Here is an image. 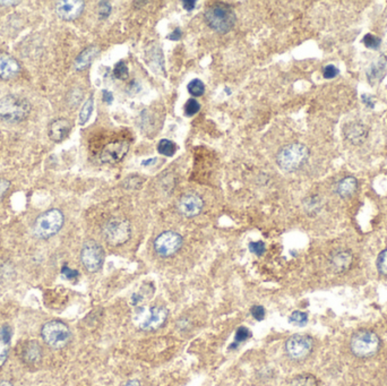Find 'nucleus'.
Listing matches in <instances>:
<instances>
[{
	"label": "nucleus",
	"instance_id": "obj_41",
	"mask_svg": "<svg viewBox=\"0 0 387 386\" xmlns=\"http://www.w3.org/2000/svg\"><path fill=\"white\" fill-rule=\"evenodd\" d=\"M9 188V181L5 180V179H0V198L3 194L6 193V190Z\"/></svg>",
	"mask_w": 387,
	"mask_h": 386
},
{
	"label": "nucleus",
	"instance_id": "obj_34",
	"mask_svg": "<svg viewBox=\"0 0 387 386\" xmlns=\"http://www.w3.org/2000/svg\"><path fill=\"white\" fill-rule=\"evenodd\" d=\"M250 313H251V316L254 317L256 321H263L264 318H265V315H266L265 309H264L263 306L251 307Z\"/></svg>",
	"mask_w": 387,
	"mask_h": 386
},
{
	"label": "nucleus",
	"instance_id": "obj_8",
	"mask_svg": "<svg viewBox=\"0 0 387 386\" xmlns=\"http://www.w3.org/2000/svg\"><path fill=\"white\" fill-rule=\"evenodd\" d=\"M103 235L107 242L111 246H120L127 242L132 235V228L128 220L116 217L110 220L103 229Z\"/></svg>",
	"mask_w": 387,
	"mask_h": 386
},
{
	"label": "nucleus",
	"instance_id": "obj_26",
	"mask_svg": "<svg viewBox=\"0 0 387 386\" xmlns=\"http://www.w3.org/2000/svg\"><path fill=\"white\" fill-rule=\"evenodd\" d=\"M188 92L191 93L193 96H200L205 92V85L200 80H193L191 83L188 84Z\"/></svg>",
	"mask_w": 387,
	"mask_h": 386
},
{
	"label": "nucleus",
	"instance_id": "obj_16",
	"mask_svg": "<svg viewBox=\"0 0 387 386\" xmlns=\"http://www.w3.org/2000/svg\"><path fill=\"white\" fill-rule=\"evenodd\" d=\"M21 67L12 56L0 54V77L3 80H10L18 75Z\"/></svg>",
	"mask_w": 387,
	"mask_h": 386
},
{
	"label": "nucleus",
	"instance_id": "obj_22",
	"mask_svg": "<svg viewBox=\"0 0 387 386\" xmlns=\"http://www.w3.org/2000/svg\"><path fill=\"white\" fill-rule=\"evenodd\" d=\"M23 358L25 362L35 363L41 359V349L36 342H31L26 346L23 352Z\"/></svg>",
	"mask_w": 387,
	"mask_h": 386
},
{
	"label": "nucleus",
	"instance_id": "obj_5",
	"mask_svg": "<svg viewBox=\"0 0 387 386\" xmlns=\"http://www.w3.org/2000/svg\"><path fill=\"white\" fill-rule=\"evenodd\" d=\"M166 317H168V310L165 307L152 306L140 307L134 316V320L140 329L155 331L165 324Z\"/></svg>",
	"mask_w": 387,
	"mask_h": 386
},
{
	"label": "nucleus",
	"instance_id": "obj_29",
	"mask_svg": "<svg viewBox=\"0 0 387 386\" xmlns=\"http://www.w3.org/2000/svg\"><path fill=\"white\" fill-rule=\"evenodd\" d=\"M113 75L118 80H126L128 77V67L124 61L118 62L113 69Z\"/></svg>",
	"mask_w": 387,
	"mask_h": 386
},
{
	"label": "nucleus",
	"instance_id": "obj_15",
	"mask_svg": "<svg viewBox=\"0 0 387 386\" xmlns=\"http://www.w3.org/2000/svg\"><path fill=\"white\" fill-rule=\"evenodd\" d=\"M343 136L353 145L362 144L368 136V128L362 122H349L343 128Z\"/></svg>",
	"mask_w": 387,
	"mask_h": 386
},
{
	"label": "nucleus",
	"instance_id": "obj_30",
	"mask_svg": "<svg viewBox=\"0 0 387 386\" xmlns=\"http://www.w3.org/2000/svg\"><path fill=\"white\" fill-rule=\"evenodd\" d=\"M362 42H363L364 46L369 49H378L379 47H381V39L374 34H370V33H368V34L364 35Z\"/></svg>",
	"mask_w": 387,
	"mask_h": 386
},
{
	"label": "nucleus",
	"instance_id": "obj_18",
	"mask_svg": "<svg viewBox=\"0 0 387 386\" xmlns=\"http://www.w3.org/2000/svg\"><path fill=\"white\" fill-rule=\"evenodd\" d=\"M352 255L347 250H338L331 256V266L337 273L345 272L352 264Z\"/></svg>",
	"mask_w": 387,
	"mask_h": 386
},
{
	"label": "nucleus",
	"instance_id": "obj_45",
	"mask_svg": "<svg viewBox=\"0 0 387 386\" xmlns=\"http://www.w3.org/2000/svg\"><path fill=\"white\" fill-rule=\"evenodd\" d=\"M7 355H8V354H7V351H5V352H3V354L0 355V367H1L3 365V362L6 361Z\"/></svg>",
	"mask_w": 387,
	"mask_h": 386
},
{
	"label": "nucleus",
	"instance_id": "obj_43",
	"mask_svg": "<svg viewBox=\"0 0 387 386\" xmlns=\"http://www.w3.org/2000/svg\"><path fill=\"white\" fill-rule=\"evenodd\" d=\"M168 39L169 40H172V41H178L181 39V31L179 29H176L174 31L171 33L170 35H168Z\"/></svg>",
	"mask_w": 387,
	"mask_h": 386
},
{
	"label": "nucleus",
	"instance_id": "obj_25",
	"mask_svg": "<svg viewBox=\"0 0 387 386\" xmlns=\"http://www.w3.org/2000/svg\"><path fill=\"white\" fill-rule=\"evenodd\" d=\"M93 106H94V103H93V99H88L86 102L84 103V106H83V108H82L81 114H80V123L81 125H85V123L88 121V119H90L92 111H93Z\"/></svg>",
	"mask_w": 387,
	"mask_h": 386
},
{
	"label": "nucleus",
	"instance_id": "obj_19",
	"mask_svg": "<svg viewBox=\"0 0 387 386\" xmlns=\"http://www.w3.org/2000/svg\"><path fill=\"white\" fill-rule=\"evenodd\" d=\"M386 70V59L384 56L379 57L377 60L371 63L367 72V77L369 80L370 83H374L376 81L382 80L383 76L385 75Z\"/></svg>",
	"mask_w": 387,
	"mask_h": 386
},
{
	"label": "nucleus",
	"instance_id": "obj_33",
	"mask_svg": "<svg viewBox=\"0 0 387 386\" xmlns=\"http://www.w3.org/2000/svg\"><path fill=\"white\" fill-rule=\"evenodd\" d=\"M265 243L263 241H252L249 243V250L257 256H262L265 253Z\"/></svg>",
	"mask_w": 387,
	"mask_h": 386
},
{
	"label": "nucleus",
	"instance_id": "obj_44",
	"mask_svg": "<svg viewBox=\"0 0 387 386\" xmlns=\"http://www.w3.org/2000/svg\"><path fill=\"white\" fill-rule=\"evenodd\" d=\"M124 386H140V383L139 381L137 380H130L127 382V383H125Z\"/></svg>",
	"mask_w": 387,
	"mask_h": 386
},
{
	"label": "nucleus",
	"instance_id": "obj_35",
	"mask_svg": "<svg viewBox=\"0 0 387 386\" xmlns=\"http://www.w3.org/2000/svg\"><path fill=\"white\" fill-rule=\"evenodd\" d=\"M338 69L336 68L334 65H327L325 68H324V78H326V80H332V78L336 77L338 75Z\"/></svg>",
	"mask_w": 387,
	"mask_h": 386
},
{
	"label": "nucleus",
	"instance_id": "obj_10",
	"mask_svg": "<svg viewBox=\"0 0 387 386\" xmlns=\"http://www.w3.org/2000/svg\"><path fill=\"white\" fill-rule=\"evenodd\" d=\"M81 260L88 272H98L102 267L104 252L98 242L90 240L84 243L81 252Z\"/></svg>",
	"mask_w": 387,
	"mask_h": 386
},
{
	"label": "nucleus",
	"instance_id": "obj_12",
	"mask_svg": "<svg viewBox=\"0 0 387 386\" xmlns=\"http://www.w3.org/2000/svg\"><path fill=\"white\" fill-rule=\"evenodd\" d=\"M129 145L126 141H117L113 143L108 144L106 148L102 149L100 154V160L103 163L114 164L118 163L119 161L124 159V156L127 154Z\"/></svg>",
	"mask_w": 387,
	"mask_h": 386
},
{
	"label": "nucleus",
	"instance_id": "obj_11",
	"mask_svg": "<svg viewBox=\"0 0 387 386\" xmlns=\"http://www.w3.org/2000/svg\"><path fill=\"white\" fill-rule=\"evenodd\" d=\"M182 246V237L174 231H165L154 240L156 254L162 257H170L176 254Z\"/></svg>",
	"mask_w": 387,
	"mask_h": 386
},
{
	"label": "nucleus",
	"instance_id": "obj_46",
	"mask_svg": "<svg viewBox=\"0 0 387 386\" xmlns=\"http://www.w3.org/2000/svg\"><path fill=\"white\" fill-rule=\"evenodd\" d=\"M18 1H0V5H17Z\"/></svg>",
	"mask_w": 387,
	"mask_h": 386
},
{
	"label": "nucleus",
	"instance_id": "obj_36",
	"mask_svg": "<svg viewBox=\"0 0 387 386\" xmlns=\"http://www.w3.org/2000/svg\"><path fill=\"white\" fill-rule=\"evenodd\" d=\"M111 10H112V8H111L110 3L108 2V1H101V2L99 3V15H100V17L107 18L111 14Z\"/></svg>",
	"mask_w": 387,
	"mask_h": 386
},
{
	"label": "nucleus",
	"instance_id": "obj_17",
	"mask_svg": "<svg viewBox=\"0 0 387 386\" xmlns=\"http://www.w3.org/2000/svg\"><path fill=\"white\" fill-rule=\"evenodd\" d=\"M72 129V125L67 119H57V120L52 121L49 126V137L51 141L59 142L64 141L65 138L68 136V134Z\"/></svg>",
	"mask_w": 387,
	"mask_h": 386
},
{
	"label": "nucleus",
	"instance_id": "obj_27",
	"mask_svg": "<svg viewBox=\"0 0 387 386\" xmlns=\"http://www.w3.org/2000/svg\"><path fill=\"white\" fill-rule=\"evenodd\" d=\"M290 324L296 326H304L308 322V315L304 312H293L289 317Z\"/></svg>",
	"mask_w": 387,
	"mask_h": 386
},
{
	"label": "nucleus",
	"instance_id": "obj_23",
	"mask_svg": "<svg viewBox=\"0 0 387 386\" xmlns=\"http://www.w3.org/2000/svg\"><path fill=\"white\" fill-rule=\"evenodd\" d=\"M290 386H317V380L310 374H301L293 378Z\"/></svg>",
	"mask_w": 387,
	"mask_h": 386
},
{
	"label": "nucleus",
	"instance_id": "obj_42",
	"mask_svg": "<svg viewBox=\"0 0 387 386\" xmlns=\"http://www.w3.org/2000/svg\"><path fill=\"white\" fill-rule=\"evenodd\" d=\"M182 6H184V8L186 10L191 12V10L195 8L196 1H194V0H186V1H182Z\"/></svg>",
	"mask_w": 387,
	"mask_h": 386
},
{
	"label": "nucleus",
	"instance_id": "obj_7",
	"mask_svg": "<svg viewBox=\"0 0 387 386\" xmlns=\"http://www.w3.org/2000/svg\"><path fill=\"white\" fill-rule=\"evenodd\" d=\"M351 350L357 357L367 358L379 350V338L371 331H359L351 339Z\"/></svg>",
	"mask_w": 387,
	"mask_h": 386
},
{
	"label": "nucleus",
	"instance_id": "obj_6",
	"mask_svg": "<svg viewBox=\"0 0 387 386\" xmlns=\"http://www.w3.org/2000/svg\"><path fill=\"white\" fill-rule=\"evenodd\" d=\"M41 335L44 342L54 349L66 347L70 340V331L65 323L60 321H51L42 326Z\"/></svg>",
	"mask_w": 387,
	"mask_h": 386
},
{
	"label": "nucleus",
	"instance_id": "obj_13",
	"mask_svg": "<svg viewBox=\"0 0 387 386\" xmlns=\"http://www.w3.org/2000/svg\"><path fill=\"white\" fill-rule=\"evenodd\" d=\"M58 16L65 21H73L80 17L84 10V1L81 0H64L57 2L55 6Z\"/></svg>",
	"mask_w": 387,
	"mask_h": 386
},
{
	"label": "nucleus",
	"instance_id": "obj_47",
	"mask_svg": "<svg viewBox=\"0 0 387 386\" xmlns=\"http://www.w3.org/2000/svg\"><path fill=\"white\" fill-rule=\"evenodd\" d=\"M0 386H13V385L10 384L9 382H7V381H2V382H0Z\"/></svg>",
	"mask_w": 387,
	"mask_h": 386
},
{
	"label": "nucleus",
	"instance_id": "obj_24",
	"mask_svg": "<svg viewBox=\"0 0 387 386\" xmlns=\"http://www.w3.org/2000/svg\"><path fill=\"white\" fill-rule=\"evenodd\" d=\"M158 151L162 155L173 156L177 151V145L170 140H161L158 144Z\"/></svg>",
	"mask_w": 387,
	"mask_h": 386
},
{
	"label": "nucleus",
	"instance_id": "obj_38",
	"mask_svg": "<svg viewBox=\"0 0 387 386\" xmlns=\"http://www.w3.org/2000/svg\"><path fill=\"white\" fill-rule=\"evenodd\" d=\"M10 338H12V328L8 326H5L0 329V341H2L3 343H9Z\"/></svg>",
	"mask_w": 387,
	"mask_h": 386
},
{
	"label": "nucleus",
	"instance_id": "obj_32",
	"mask_svg": "<svg viewBox=\"0 0 387 386\" xmlns=\"http://www.w3.org/2000/svg\"><path fill=\"white\" fill-rule=\"evenodd\" d=\"M249 338H250V332H249V329L244 327V326H241V327L237 329L236 336H234L236 342L234 343L239 344L241 342H245V341H247Z\"/></svg>",
	"mask_w": 387,
	"mask_h": 386
},
{
	"label": "nucleus",
	"instance_id": "obj_3",
	"mask_svg": "<svg viewBox=\"0 0 387 386\" xmlns=\"http://www.w3.org/2000/svg\"><path fill=\"white\" fill-rule=\"evenodd\" d=\"M31 106L25 99L7 95L0 99V118L8 122H20L28 117Z\"/></svg>",
	"mask_w": 387,
	"mask_h": 386
},
{
	"label": "nucleus",
	"instance_id": "obj_39",
	"mask_svg": "<svg viewBox=\"0 0 387 386\" xmlns=\"http://www.w3.org/2000/svg\"><path fill=\"white\" fill-rule=\"evenodd\" d=\"M102 94H103V97H102L103 102H106L108 104L112 103V101H113V94H112V93L109 92V91H107V89H104Z\"/></svg>",
	"mask_w": 387,
	"mask_h": 386
},
{
	"label": "nucleus",
	"instance_id": "obj_1",
	"mask_svg": "<svg viewBox=\"0 0 387 386\" xmlns=\"http://www.w3.org/2000/svg\"><path fill=\"white\" fill-rule=\"evenodd\" d=\"M309 157V149L301 143H292L282 148L276 154V163L283 171L292 172L303 167Z\"/></svg>",
	"mask_w": 387,
	"mask_h": 386
},
{
	"label": "nucleus",
	"instance_id": "obj_20",
	"mask_svg": "<svg viewBox=\"0 0 387 386\" xmlns=\"http://www.w3.org/2000/svg\"><path fill=\"white\" fill-rule=\"evenodd\" d=\"M99 55V49L96 47L86 48L78 55L75 60V68L77 70H83L90 65L96 56Z\"/></svg>",
	"mask_w": 387,
	"mask_h": 386
},
{
	"label": "nucleus",
	"instance_id": "obj_28",
	"mask_svg": "<svg viewBox=\"0 0 387 386\" xmlns=\"http://www.w3.org/2000/svg\"><path fill=\"white\" fill-rule=\"evenodd\" d=\"M199 109H200V104L197 102L195 99H189L187 102L185 103L184 111H185L186 116H188V117H192V116L196 115L197 112L199 111Z\"/></svg>",
	"mask_w": 387,
	"mask_h": 386
},
{
	"label": "nucleus",
	"instance_id": "obj_9",
	"mask_svg": "<svg viewBox=\"0 0 387 386\" xmlns=\"http://www.w3.org/2000/svg\"><path fill=\"white\" fill-rule=\"evenodd\" d=\"M314 348V341L308 335L296 334L285 342L286 355L295 360H303L310 355Z\"/></svg>",
	"mask_w": 387,
	"mask_h": 386
},
{
	"label": "nucleus",
	"instance_id": "obj_40",
	"mask_svg": "<svg viewBox=\"0 0 387 386\" xmlns=\"http://www.w3.org/2000/svg\"><path fill=\"white\" fill-rule=\"evenodd\" d=\"M361 100H362V102H363L364 104H366L367 107H371V108L374 107V104H375V100H374V97L371 96V95L363 94V95L361 96Z\"/></svg>",
	"mask_w": 387,
	"mask_h": 386
},
{
	"label": "nucleus",
	"instance_id": "obj_21",
	"mask_svg": "<svg viewBox=\"0 0 387 386\" xmlns=\"http://www.w3.org/2000/svg\"><path fill=\"white\" fill-rule=\"evenodd\" d=\"M358 188V181L355 177H345L338 182L337 185V194L341 197H349L356 193Z\"/></svg>",
	"mask_w": 387,
	"mask_h": 386
},
{
	"label": "nucleus",
	"instance_id": "obj_2",
	"mask_svg": "<svg viewBox=\"0 0 387 386\" xmlns=\"http://www.w3.org/2000/svg\"><path fill=\"white\" fill-rule=\"evenodd\" d=\"M205 21L208 26L219 33H226L236 24V14L224 3L211 6L205 12Z\"/></svg>",
	"mask_w": 387,
	"mask_h": 386
},
{
	"label": "nucleus",
	"instance_id": "obj_4",
	"mask_svg": "<svg viewBox=\"0 0 387 386\" xmlns=\"http://www.w3.org/2000/svg\"><path fill=\"white\" fill-rule=\"evenodd\" d=\"M64 224V214L57 208L49 209L35 220L33 232L36 237L48 239L58 234Z\"/></svg>",
	"mask_w": 387,
	"mask_h": 386
},
{
	"label": "nucleus",
	"instance_id": "obj_14",
	"mask_svg": "<svg viewBox=\"0 0 387 386\" xmlns=\"http://www.w3.org/2000/svg\"><path fill=\"white\" fill-rule=\"evenodd\" d=\"M203 200L196 194L184 195L178 203V208L182 215L193 217L198 215L203 208Z\"/></svg>",
	"mask_w": 387,
	"mask_h": 386
},
{
	"label": "nucleus",
	"instance_id": "obj_31",
	"mask_svg": "<svg viewBox=\"0 0 387 386\" xmlns=\"http://www.w3.org/2000/svg\"><path fill=\"white\" fill-rule=\"evenodd\" d=\"M377 267L378 271L381 272L383 275H387V249L383 250V252L379 254L377 260Z\"/></svg>",
	"mask_w": 387,
	"mask_h": 386
},
{
	"label": "nucleus",
	"instance_id": "obj_37",
	"mask_svg": "<svg viewBox=\"0 0 387 386\" xmlns=\"http://www.w3.org/2000/svg\"><path fill=\"white\" fill-rule=\"evenodd\" d=\"M61 273H62V275H64V278L67 279V280L73 281V280H75V279L78 278V272L75 271V269L69 268L68 266H66V265L64 266V267H62Z\"/></svg>",
	"mask_w": 387,
	"mask_h": 386
}]
</instances>
